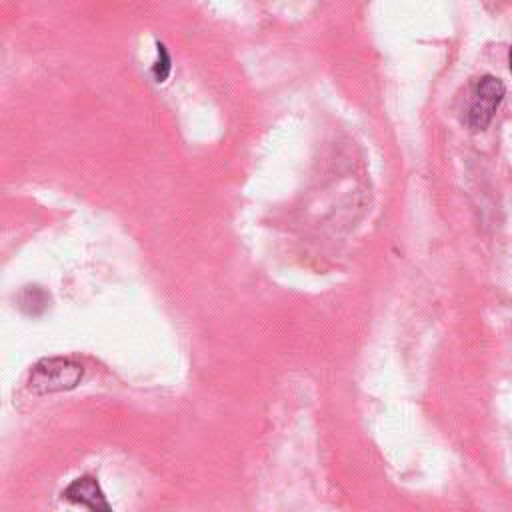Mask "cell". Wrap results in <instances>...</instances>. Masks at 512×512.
I'll use <instances>...</instances> for the list:
<instances>
[{"mask_svg":"<svg viewBox=\"0 0 512 512\" xmlns=\"http://www.w3.org/2000/svg\"><path fill=\"white\" fill-rule=\"evenodd\" d=\"M20 308L26 314L38 316L48 308V294L40 286H26L20 292Z\"/></svg>","mask_w":512,"mask_h":512,"instance_id":"cell-4","label":"cell"},{"mask_svg":"<svg viewBox=\"0 0 512 512\" xmlns=\"http://www.w3.org/2000/svg\"><path fill=\"white\" fill-rule=\"evenodd\" d=\"M156 48H158V50H156L158 58H156V62H154V66H152V76H154V82L160 84V82H166V78L170 76L172 60H170V54H168V50H166L164 44H158Z\"/></svg>","mask_w":512,"mask_h":512,"instance_id":"cell-5","label":"cell"},{"mask_svg":"<svg viewBox=\"0 0 512 512\" xmlns=\"http://www.w3.org/2000/svg\"><path fill=\"white\" fill-rule=\"evenodd\" d=\"M504 94H506V86L498 76L482 74L474 78L468 84V92L464 100V116H462L464 124L470 130H484L492 122Z\"/></svg>","mask_w":512,"mask_h":512,"instance_id":"cell-1","label":"cell"},{"mask_svg":"<svg viewBox=\"0 0 512 512\" xmlns=\"http://www.w3.org/2000/svg\"><path fill=\"white\" fill-rule=\"evenodd\" d=\"M84 368L72 358L52 356L38 360L28 374V390L34 394H54L72 390L80 384Z\"/></svg>","mask_w":512,"mask_h":512,"instance_id":"cell-2","label":"cell"},{"mask_svg":"<svg viewBox=\"0 0 512 512\" xmlns=\"http://www.w3.org/2000/svg\"><path fill=\"white\" fill-rule=\"evenodd\" d=\"M62 496H64V500H68L76 506L94 510V512H110L112 510V506L108 504L100 484L92 476H80V478L72 480L64 488Z\"/></svg>","mask_w":512,"mask_h":512,"instance_id":"cell-3","label":"cell"},{"mask_svg":"<svg viewBox=\"0 0 512 512\" xmlns=\"http://www.w3.org/2000/svg\"><path fill=\"white\" fill-rule=\"evenodd\" d=\"M508 68H510V74H512V46L508 50Z\"/></svg>","mask_w":512,"mask_h":512,"instance_id":"cell-6","label":"cell"}]
</instances>
